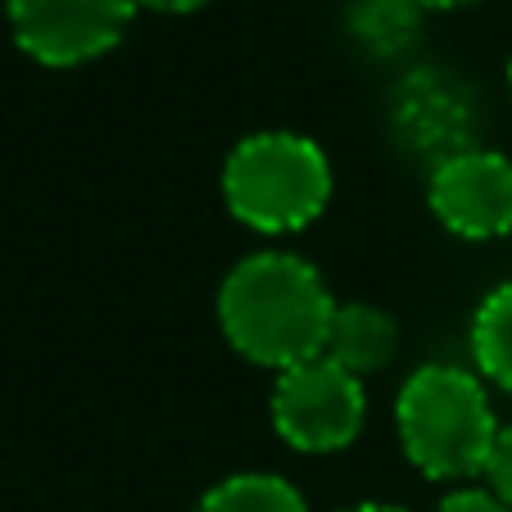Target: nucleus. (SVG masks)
<instances>
[{"instance_id":"12","label":"nucleus","mask_w":512,"mask_h":512,"mask_svg":"<svg viewBox=\"0 0 512 512\" xmlns=\"http://www.w3.org/2000/svg\"><path fill=\"white\" fill-rule=\"evenodd\" d=\"M431 512H512V508L490 490V485L467 481V485H449V494L435 503Z\"/></svg>"},{"instance_id":"4","label":"nucleus","mask_w":512,"mask_h":512,"mask_svg":"<svg viewBox=\"0 0 512 512\" xmlns=\"http://www.w3.org/2000/svg\"><path fill=\"white\" fill-rule=\"evenodd\" d=\"M272 431L295 454H340L368 426V381L349 377L331 358H309L272 377Z\"/></svg>"},{"instance_id":"2","label":"nucleus","mask_w":512,"mask_h":512,"mask_svg":"<svg viewBox=\"0 0 512 512\" xmlns=\"http://www.w3.org/2000/svg\"><path fill=\"white\" fill-rule=\"evenodd\" d=\"M490 386L463 363H422L395 395V435L408 467L435 485H467L485 476L499 435Z\"/></svg>"},{"instance_id":"7","label":"nucleus","mask_w":512,"mask_h":512,"mask_svg":"<svg viewBox=\"0 0 512 512\" xmlns=\"http://www.w3.org/2000/svg\"><path fill=\"white\" fill-rule=\"evenodd\" d=\"M426 209L458 241L512 236V159L494 145H472L426 173Z\"/></svg>"},{"instance_id":"13","label":"nucleus","mask_w":512,"mask_h":512,"mask_svg":"<svg viewBox=\"0 0 512 512\" xmlns=\"http://www.w3.org/2000/svg\"><path fill=\"white\" fill-rule=\"evenodd\" d=\"M485 485L512 508V417L499 426V435H494L490 463H485Z\"/></svg>"},{"instance_id":"6","label":"nucleus","mask_w":512,"mask_h":512,"mask_svg":"<svg viewBox=\"0 0 512 512\" xmlns=\"http://www.w3.org/2000/svg\"><path fill=\"white\" fill-rule=\"evenodd\" d=\"M390 136L426 173L481 145V100L449 68H408L390 91Z\"/></svg>"},{"instance_id":"15","label":"nucleus","mask_w":512,"mask_h":512,"mask_svg":"<svg viewBox=\"0 0 512 512\" xmlns=\"http://www.w3.org/2000/svg\"><path fill=\"white\" fill-rule=\"evenodd\" d=\"M340 512H413V508L390 503V499H363V503H349V508H340Z\"/></svg>"},{"instance_id":"10","label":"nucleus","mask_w":512,"mask_h":512,"mask_svg":"<svg viewBox=\"0 0 512 512\" xmlns=\"http://www.w3.org/2000/svg\"><path fill=\"white\" fill-rule=\"evenodd\" d=\"M467 345H472V363L485 386L512 395V277L485 290L467 327Z\"/></svg>"},{"instance_id":"17","label":"nucleus","mask_w":512,"mask_h":512,"mask_svg":"<svg viewBox=\"0 0 512 512\" xmlns=\"http://www.w3.org/2000/svg\"><path fill=\"white\" fill-rule=\"evenodd\" d=\"M508 96H512V55H508Z\"/></svg>"},{"instance_id":"3","label":"nucleus","mask_w":512,"mask_h":512,"mask_svg":"<svg viewBox=\"0 0 512 512\" xmlns=\"http://www.w3.org/2000/svg\"><path fill=\"white\" fill-rule=\"evenodd\" d=\"M223 209L259 236H295L327 213L336 173L313 136L268 127L227 150L218 173Z\"/></svg>"},{"instance_id":"1","label":"nucleus","mask_w":512,"mask_h":512,"mask_svg":"<svg viewBox=\"0 0 512 512\" xmlns=\"http://www.w3.org/2000/svg\"><path fill=\"white\" fill-rule=\"evenodd\" d=\"M336 304L327 277L304 254L272 245L227 268L218 286V331L245 363L277 377L327 349Z\"/></svg>"},{"instance_id":"5","label":"nucleus","mask_w":512,"mask_h":512,"mask_svg":"<svg viewBox=\"0 0 512 512\" xmlns=\"http://www.w3.org/2000/svg\"><path fill=\"white\" fill-rule=\"evenodd\" d=\"M141 14L136 0H5L10 37L41 68L105 59Z\"/></svg>"},{"instance_id":"9","label":"nucleus","mask_w":512,"mask_h":512,"mask_svg":"<svg viewBox=\"0 0 512 512\" xmlns=\"http://www.w3.org/2000/svg\"><path fill=\"white\" fill-rule=\"evenodd\" d=\"M426 10L417 0H349L345 32L377 64H399L422 41Z\"/></svg>"},{"instance_id":"8","label":"nucleus","mask_w":512,"mask_h":512,"mask_svg":"<svg viewBox=\"0 0 512 512\" xmlns=\"http://www.w3.org/2000/svg\"><path fill=\"white\" fill-rule=\"evenodd\" d=\"M395 354H399L395 313H386L381 304H368V300L336 304V318H331L322 358H331L349 377L368 381V377H381V372L395 363Z\"/></svg>"},{"instance_id":"11","label":"nucleus","mask_w":512,"mask_h":512,"mask_svg":"<svg viewBox=\"0 0 512 512\" xmlns=\"http://www.w3.org/2000/svg\"><path fill=\"white\" fill-rule=\"evenodd\" d=\"M191 512H309V499L277 472H232L209 485Z\"/></svg>"},{"instance_id":"16","label":"nucleus","mask_w":512,"mask_h":512,"mask_svg":"<svg viewBox=\"0 0 512 512\" xmlns=\"http://www.w3.org/2000/svg\"><path fill=\"white\" fill-rule=\"evenodd\" d=\"M426 14H449V10H467V5H481V0H417Z\"/></svg>"},{"instance_id":"14","label":"nucleus","mask_w":512,"mask_h":512,"mask_svg":"<svg viewBox=\"0 0 512 512\" xmlns=\"http://www.w3.org/2000/svg\"><path fill=\"white\" fill-rule=\"evenodd\" d=\"M141 10L150 14H168V19H186V14H200L204 5H213V0H136Z\"/></svg>"}]
</instances>
